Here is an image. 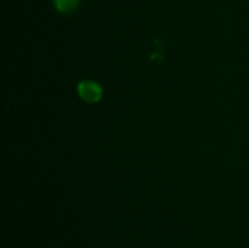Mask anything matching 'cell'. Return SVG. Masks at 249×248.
<instances>
[{
  "label": "cell",
  "mask_w": 249,
  "mask_h": 248,
  "mask_svg": "<svg viewBox=\"0 0 249 248\" xmlns=\"http://www.w3.org/2000/svg\"><path fill=\"white\" fill-rule=\"evenodd\" d=\"M80 0H53L56 10L61 14H68L78 6Z\"/></svg>",
  "instance_id": "obj_2"
},
{
  "label": "cell",
  "mask_w": 249,
  "mask_h": 248,
  "mask_svg": "<svg viewBox=\"0 0 249 248\" xmlns=\"http://www.w3.org/2000/svg\"><path fill=\"white\" fill-rule=\"evenodd\" d=\"M77 90L80 99L88 104H95L102 97V88L94 80H83L78 84Z\"/></svg>",
  "instance_id": "obj_1"
}]
</instances>
